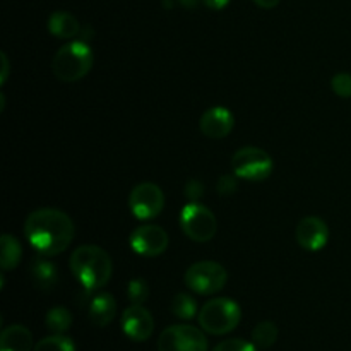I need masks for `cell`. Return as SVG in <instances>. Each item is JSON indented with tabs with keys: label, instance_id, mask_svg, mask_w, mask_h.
Listing matches in <instances>:
<instances>
[{
	"label": "cell",
	"instance_id": "1",
	"mask_svg": "<svg viewBox=\"0 0 351 351\" xmlns=\"http://www.w3.org/2000/svg\"><path fill=\"white\" fill-rule=\"evenodd\" d=\"M74 221L60 209L41 208L31 213L24 223V235L41 256H58L74 240Z\"/></svg>",
	"mask_w": 351,
	"mask_h": 351
},
{
	"label": "cell",
	"instance_id": "2",
	"mask_svg": "<svg viewBox=\"0 0 351 351\" xmlns=\"http://www.w3.org/2000/svg\"><path fill=\"white\" fill-rule=\"evenodd\" d=\"M71 271L86 291H95L108 283L113 273V264L101 247L81 245L72 252Z\"/></svg>",
	"mask_w": 351,
	"mask_h": 351
},
{
	"label": "cell",
	"instance_id": "3",
	"mask_svg": "<svg viewBox=\"0 0 351 351\" xmlns=\"http://www.w3.org/2000/svg\"><path fill=\"white\" fill-rule=\"evenodd\" d=\"M93 51L86 41H69L55 53L51 71L62 82H75L89 74L93 67Z\"/></svg>",
	"mask_w": 351,
	"mask_h": 351
},
{
	"label": "cell",
	"instance_id": "4",
	"mask_svg": "<svg viewBox=\"0 0 351 351\" xmlns=\"http://www.w3.org/2000/svg\"><path fill=\"white\" fill-rule=\"evenodd\" d=\"M242 319L239 304L230 298H213L206 302L199 311L197 321L202 331L213 336H223L232 332Z\"/></svg>",
	"mask_w": 351,
	"mask_h": 351
},
{
	"label": "cell",
	"instance_id": "5",
	"mask_svg": "<svg viewBox=\"0 0 351 351\" xmlns=\"http://www.w3.org/2000/svg\"><path fill=\"white\" fill-rule=\"evenodd\" d=\"M233 173L249 182H263L273 173L274 161L264 149L256 146L240 147L232 158Z\"/></svg>",
	"mask_w": 351,
	"mask_h": 351
},
{
	"label": "cell",
	"instance_id": "6",
	"mask_svg": "<svg viewBox=\"0 0 351 351\" xmlns=\"http://www.w3.org/2000/svg\"><path fill=\"white\" fill-rule=\"evenodd\" d=\"M185 285L197 295H215L225 288L228 273L225 267L213 261H199L185 271Z\"/></svg>",
	"mask_w": 351,
	"mask_h": 351
},
{
	"label": "cell",
	"instance_id": "7",
	"mask_svg": "<svg viewBox=\"0 0 351 351\" xmlns=\"http://www.w3.org/2000/svg\"><path fill=\"white\" fill-rule=\"evenodd\" d=\"M180 226L185 235L197 243H206L215 239L218 221L211 209L199 202H189L180 213Z\"/></svg>",
	"mask_w": 351,
	"mask_h": 351
},
{
	"label": "cell",
	"instance_id": "8",
	"mask_svg": "<svg viewBox=\"0 0 351 351\" xmlns=\"http://www.w3.org/2000/svg\"><path fill=\"white\" fill-rule=\"evenodd\" d=\"M158 351H208V339L191 324H175L158 338Z\"/></svg>",
	"mask_w": 351,
	"mask_h": 351
},
{
	"label": "cell",
	"instance_id": "9",
	"mask_svg": "<svg viewBox=\"0 0 351 351\" xmlns=\"http://www.w3.org/2000/svg\"><path fill=\"white\" fill-rule=\"evenodd\" d=\"M129 208L137 219H153L165 208V194L156 184L143 182L136 185L129 195Z\"/></svg>",
	"mask_w": 351,
	"mask_h": 351
},
{
	"label": "cell",
	"instance_id": "10",
	"mask_svg": "<svg viewBox=\"0 0 351 351\" xmlns=\"http://www.w3.org/2000/svg\"><path fill=\"white\" fill-rule=\"evenodd\" d=\"M168 233L161 226L143 225L130 235V247L143 257H158L168 249Z\"/></svg>",
	"mask_w": 351,
	"mask_h": 351
},
{
	"label": "cell",
	"instance_id": "11",
	"mask_svg": "<svg viewBox=\"0 0 351 351\" xmlns=\"http://www.w3.org/2000/svg\"><path fill=\"white\" fill-rule=\"evenodd\" d=\"M154 329V321L151 312L143 305H130L122 314V331L132 341L143 343L151 338Z\"/></svg>",
	"mask_w": 351,
	"mask_h": 351
},
{
	"label": "cell",
	"instance_id": "12",
	"mask_svg": "<svg viewBox=\"0 0 351 351\" xmlns=\"http://www.w3.org/2000/svg\"><path fill=\"white\" fill-rule=\"evenodd\" d=\"M329 240V228L324 219L317 216H307L297 225V242L308 252L324 249Z\"/></svg>",
	"mask_w": 351,
	"mask_h": 351
},
{
	"label": "cell",
	"instance_id": "13",
	"mask_svg": "<svg viewBox=\"0 0 351 351\" xmlns=\"http://www.w3.org/2000/svg\"><path fill=\"white\" fill-rule=\"evenodd\" d=\"M235 125V117L225 106H213L202 113L199 120V129L209 139H223L232 132Z\"/></svg>",
	"mask_w": 351,
	"mask_h": 351
},
{
	"label": "cell",
	"instance_id": "14",
	"mask_svg": "<svg viewBox=\"0 0 351 351\" xmlns=\"http://www.w3.org/2000/svg\"><path fill=\"white\" fill-rule=\"evenodd\" d=\"M29 274L36 288L43 291H50L58 280L57 266L50 259H47V256H41V254L31 261Z\"/></svg>",
	"mask_w": 351,
	"mask_h": 351
},
{
	"label": "cell",
	"instance_id": "15",
	"mask_svg": "<svg viewBox=\"0 0 351 351\" xmlns=\"http://www.w3.org/2000/svg\"><path fill=\"white\" fill-rule=\"evenodd\" d=\"M117 315V302L113 295L110 293H98L93 297L89 304V319L98 328H105L115 319Z\"/></svg>",
	"mask_w": 351,
	"mask_h": 351
},
{
	"label": "cell",
	"instance_id": "16",
	"mask_svg": "<svg viewBox=\"0 0 351 351\" xmlns=\"http://www.w3.org/2000/svg\"><path fill=\"white\" fill-rule=\"evenodd\" d=\"M33 336L27 328L21 324L9 326L0 335V351H31Z\"/></svg>",
	"mask_w": 351,
	"mask_h": 351
},
{
	"label": "cell",
	"instance_id": "17",
	"mask_svg": "<svg viewBox=\"0 0 351 351\" xmlns=\"http://www.w3.org/2000/svg\"><path fill=\"white\" fill-rule=\"evenodd\" d=\"M48 31L60 40H72L81 33V24L72 14L65 12V10H57L48 19Z\"/></svg>",
	"mask_w": 351,
	"mask_h": 351
},
{
	"label": "cell",
	"instance_id": "18",
	"mask_svg": "<svg viewBox=\"0 0 351 351\" xmlns=\"http://www.w3.org/2000/svg\"><path fill=\"white\" fill-rule=\"evenodd\" d=\"M21 259H23V247H21L19 240L9 233L2 235V239H0V266H2V269H14V267L19 266Z\"/></svg>",
	"mask_w": 351,
	"mask_h": 351
},
{
	"label": "cell",
	"instance_id": "19",
	"mask_svg": "<svg viewBox=\"0 0 351 351\" xmlns=\"http://www.w3.org/2000/svg\"><path fill=\"white\" fill-rule=\"evenodd\" d=\"M45 324H47L48 331H51L53 335H64L72 326V315L65 307H53L48 311Z\"/></svg>",
	"mask_w": 351,
	"mask_h": 351
},
{
	"label": "cell",
	"instance_id": "20",
	"mask_svg": "<svg viewBox=\"0 0 351 351\" xmlns=\"http://www.w3.org/2000/svg\"><path fill=\"white\" fill-rule=\"evenodd\" d=\"M278 339V328L274 322L263 321L254 328L252 331V343L259 350H267L276 343Z\"/></svg>",
	"mask_w": 351,
	"mask_h": 351
},
{
	"label": "cell",
	"instance_id": "21",
	"mask_svg": "<svg viewBox=\"0 0 351 351\" xmlns=\"http://www.w3.org/2000/svg\"><path fill=\"white\" fill-rule=\"evenodd\" d=\"M171 312L173 315H177L178 319H184V321H191L197 314V304H195L194 298L187 293H178L173 297L171 302Z\"/></svg>",
	"mask_w": 351,
	"mask_h": 351
},
{
	"label": "cell",
	"instance_id": "22",
	"mask_svg": "<svg viewBox=\"0 0 351 351\" xmlns=\"http://www.w3.org/2000/svg\"><path fill=\"white\" fill-rule=\"evenodd\" d=\"M33 351H75L74 343L71 338L64 335H51L41 339Z\"/></svg>",
	"mask_w": 351,
	"mask_h": 351
},
{
	"label": "cell",
	"instance_id": "23",
	"mask_svg": "<svg viewBox=\"0 0 351 351\" xmlns=\"http://www.w3.org/2000/svg\"><path fill=\"white\" fill-rule=\"evenodd\" d=\"M127 297H129L130 304L143 305L149 298V285L141 278L130 280L129 287H127Z\"/></svg>",
	"mask_w": 351,
	"mask_h": 351
},
{
	"label": "cell",
	"instance_id": "24",
	"mask_svg": "<svg viewBox=\"0 0 351 351\" xmlns=\"http://www.w3.org/2000/svg\"><path fill=\"white\" fill-rule=\"evenodd\" d=\"M331 88L339 98H351V74L348 72H339L332 77Z\"/></svg>",
	"mask_w": 351,
	"mask_h": 351
},
{
	"label": "cell",
	"instance_id": "25",
	"mask_svg": "<svg viewBox=\"0 0 351 351\" xmlns=\"http://www.w3.org/2000/svg\"><path fill=\"white\" fill-rule=\"evenodd\" d=\"M213 351H259L254 343L245 341V339L240 338H232V339H225V341L219 343Z\"/></svg>",
	"mask_w": 351,
	"mask_h": 351
},
{
	"label": "cell",
	"instance_id": "26",
	"mask_svg": "<svg viewBox=\"0 0 351 351\" xmlns=\"http://www.w3.org/2000/svg\"><path fill=\"white\" fill-rule=\"evenodd\" d=\"M239 189V177L237 175H221L216 184V191L221 195H232L235 194Z\"/></svg>",
	"mask_w": 351,
	"mask_h": 351
},
{
	"label": "cell",
	"instance_id": "27",
	"mask_svg": "<svg viewBox=\"0 0 351 351\" xmlns=\"http://www.w3.org/2000/svg\"><path fill=\"white\" fill-rule=\"evenodd\" d=\"M204 195V185L199 180H189L185 185V197L191 202H199Z\"/></svg>",
	"mask_w": 351,
	"mask_h": 351
},
{
	"label": "cell",
	"instance_id": "28",
	"mask_svg": "<svg viewBox=\"0 0 351 351\" xmlns=\"http://www.w3.org/2000/svg\"><path fill=\"white\" fill-rule=\"evenodd\" d=\"M0 58H2V75H0V84H3V82L7 81V77H9V71H10V64H9V58H7V55L0 53Z\"/></svg>",
	"mask_w": 351,
	"mask_h": 351
},
{
	"label": "cell",
	"instance_id": "29",
	"mask_svg": "<svg viewBox=\"0 0 351 351\" xmlns=\"http://www.w3.org/2000/svg\"><path fill=\"white\" fill-rule=\"evenodd\" d=\"M202 2H204L206 5L209 7V9L221 10V9H225L226 5H228L230 0H202Z\"/></svg>",
	"mask_w": 351,
	"mask_h": 351
},
{
	"label": "cell",
	"instance_id": "30",
	"mask_svg": "<svg viewBox=\"0 0 351 351\" xmlns=\"http://www.w3.org/2000/svg\"><path fill=\"white\" fill-rule=\"evenodd\" d=\"M280 2L281 0H254V3L263 7V9H273V7H276Z\"/></svg>",
	"mask_w": 351,
	"mask_h": 351
},
{
	"label": "cell",
	"instance_id": "31",
	"mask_svg": "<svg viewBox=\"0 0 351 351\" xmlns=\"http://www.w3.org/2000/svg\"><path fill=\"white\" fill-rule=\"evenodd\" d=\"M180 3L187 9H197V5L201 3V0H180Z\"/></svg>",
	"mask_w": 351,
	"mask_h": 351
}]
</instances>
